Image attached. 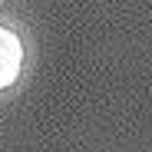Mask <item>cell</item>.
<instances>
[{"label": "cell", "instance_id": "obj_1", "mask_svg": "<svg viewBox=\"0 0 152 152\" xmlns=\"http://www.w3.org/2000/svg\"><path fill=\"white\" fill-rule=\"evenodd\" d=\"M20 69H23V43L10 27L0 23V93L20 80Z\"/></svg>", "mask_w": 152, "mask_h": 152}]
</instances>
